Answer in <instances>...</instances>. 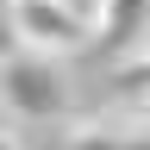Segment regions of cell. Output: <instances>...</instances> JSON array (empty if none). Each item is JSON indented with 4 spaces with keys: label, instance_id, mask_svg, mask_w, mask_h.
<instances>
[{
    "label": "cell",
    "instance_id": "cell-3",
    "mask_svg": "<svg viewBox=\"0 0 150 150\" xmlns=\"http://www.w3.org/2000/svg\"><path fill=\"white\" fill-rule=\"evenodd\" d=\"M106 38H119V44H150V0H106Z\"/></svg>",
    "mask_w": 150,
    "mask_h": 150
},
{
    "label": "cell",
    "instance_id": "cell-4",
    "mask_svg": "<svg viewBox=\"0 0 150 150\" xmlns=\"http://www.w3.org/2000/svg\"><path fill=\"white\" fill-rule=\"evenodd\" d=\"M119 88H131V94H144V88H150V44H144L138 56H131V69L119 75Z\"/></svg>",
    "mask_w": 150,
    "mask_h": 150
},
{
    "label": "cell",
    "instance_id": "cell-5",
    "mask_svg": "<svg viewBox=\"0 0 150 150\" xmlns=\"http://www.w3.org/2000/svg\"><path fill=\"white\" fill-rule=\"evenodd\" d=\"M63 6H69L75 19H81L88 31H100V25H106V0H63Z\"/></svg>",
    "mask_w": 150,
    "mask_h": 150
},
{
    "label": "cell",
    "instance_id": "cell-1",
    "mask_svg": "<svg viewBox=\"0 0 150 150\" xmlns=\"http://www.w3.org/2000/svg\"><path fill=\"white\" fill-rule=\"evenodd\" d=\"M6 6H13V38L25 44V56H69L94 38L63 0H6Z\"/></svg>",
    "mask_w": 150,
    "mask_h": 150
},
{
    "label": "cell",
    "instance_id": "cell-2",
    "mask_svg": "<svg viewBox=\"0 0 150 150\" xmlns=\"http://www.w3.org/2000/svg\"><path fill=\"white\" fill-rule=\"evenodd\" d=\"M6 106L25 119H56L63 112V88H56L50 56H13L6 63Z\"/></svg>",
    "mask_w": 150,
    "mask_h": 150
}]
</instances>
